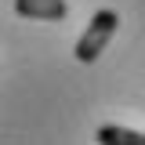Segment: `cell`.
Returning a JSON list of instances; mask_svg holds the SVG:
<instances>
[{
	"label": "cell",
	"mask_w": 145,
	"mask_h": 145,
	"mask_svg": "<svg viewBox=\"0 0 145 145\" xmlns=\"http://www.w3.org/2000/svg\"><path fill=\"white\" fill-rule=\"evenodd\" d=\"M116 25H120V15H116V11H109V7L94 11L91 22H87V29H84V36L76 40V58H80V62H94L98 54L105 51V44L112 40Z\"/></svg>",
	"instance_id": "cell-1"
},
{
	"label": "cell",
	"mask_w": 145,
	"mask_h": 145,
	"mask_svg": "<svg viewBox=\"0 0 145 145\" xmlns=\"http://www.w3.org/2000/svg\"><path fill=\"white\" fill-rule=\"evenodd\" d=\"M15 11L33 22H62L69 15V4L65 0H15Z\"/></svg>",
	"instance_id": "cell-2"
},
{
	"label": "cell",
	"mask_w": 145,
	"mask_h": 145,
	"mask_svg": "<svg viewBox=\"0 0 145 145\" xmlns=\"http://www.w3.org/2000/svg\"><path fill=\"white\" fill-rule=\"evenodd\" d=\"M94 138L102 145H145L142 131H131V127H120V123H102L94 131Z\"/></svg>",
	"instance_id": "cell-3"
}]
</instances>
